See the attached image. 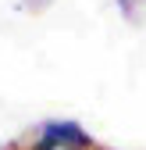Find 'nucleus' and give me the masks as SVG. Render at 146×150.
I'll return each instance as SVG.
<instances>
[{
	"instance_id": "f257e3e1",
	"label": "nucleus",
	"mask_w": 146,
	"mask_h": 150,
	"mask_svg": "<svg viewBox=\"0 0 146 150\" xmlns=\"http://www.w3.org/2000/svg\"><path fill=\"white\" fill-rule=\"evenodd\" d=\"M32 150H93V136L86 132L79 122H46L32 139Z\"/></svg>"
}]
</instances>
